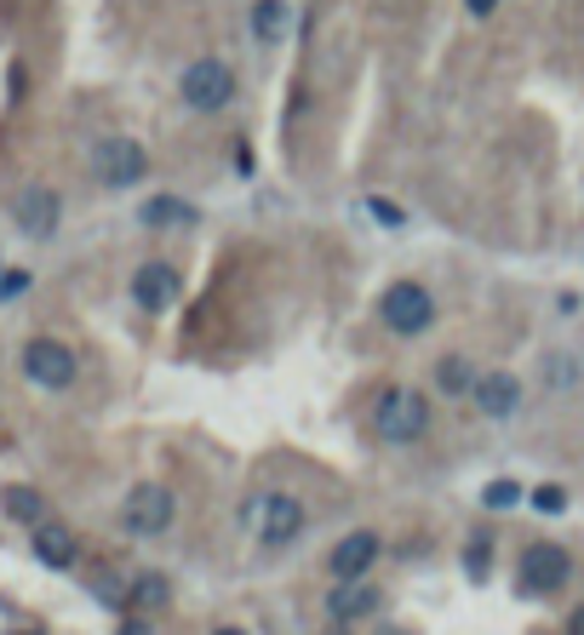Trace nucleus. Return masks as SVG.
Wrapping results in <instances>:
<instances>
[{
	"label": "nucleus",
	"mask_w": 584,
	"mask_h": 635,
	"mask_svg": "<svg viewBox=\"0 0 584 635\" xmlns=\"http://www.w3.org/2000/svg\"><path fill=\"white\" fill-rule=\"evenodd\" d=\"M213 635H247V630H236V624H224V630H213Z\"/></svg>",
	"instance_id": "26"
},
{
	"label": "nucleus",
	"mask_w": 584,
	"mask_h": 635,
	"mask_svg": "<svg viewBox=\"0 0 584 635\" xmlns=\"http://www.w3.org/2000/svg\"><path fill=\"white\" fill-rule=\"evenodd\" d=\"M247 527L259 532V544H293L298 532H304V504L293 493H264V498H252L247 504Z\"/></svg>",
	"instance_id": "2"
},
{
	"label": "nucleus",
	"mask_w": 584,
	"mask_h": 635,
	"mask_svg": "<svg viewBox=\"0 0 584 635\" xmlns=\"http://www.w3.org/2000/svg\"><path fill=\"white\" fill-rule=\"evenodd\" d=\"M465 7H470L476 18H493V7H499V0H465Z\"/></svg>",
	"instance_id": "23"
},
{
	"label": "nucleus",
	"mask_w": 584,
	"mask_h": 635,
	"mask_svg": "<svg viewBox=\"0 0 584 635\" xmlns=\"http://www.w3.org/2000/svg\"><path fill=\"white\" fill-rule=\"evenodd\" d=\"M516 498H522L516 481H488V493H481V504H488V510H516Z\"/></svg>",
	"instance_id": "20"
},
{
	"label": "nucleus",
	"mask_w": 584,
	"mask_h": 635,
	"mask_svg": "<svg viewBox=\"0 0 584 635\" xmlns=\"http://www.w3.org/2000/svg\"><path fill=\"white\" fill-rule=\"evenodd\" d=\"M230 97H236V69L224 58H195L184 69V104L195 115H213V109L230 104Z\"/></svg>",
	"instance_id": "3"
},
{
	"label": "nucleus",
	"mask_w": 584,
	"mask_h": 635,
	"mask_svg": "<svg viewBox=\"0 0 584 635\" xmlns=\"http://www.w3.org/2000/svg\"><path fill=\"white\" fill-rule=\"evenodd\" d=\"M252 30H259V41H275L287 30V7L282 0H259V7H252Z\"/></svg>",
	"instance_id": "18"
},
{
	"label": "nucleus",
	"mask_w": 584,
	"mask_h": 635,
	"mask_svg": "<svg viewBox=\"0 0 584 635\" xmlns=\"http://www.w3.org/2000/svg\"><path fill=\"white\" fill-rule=\"evenodd\" d=\"M436 384L447 395H465V390H476V367L465 361V355H442V361H436Z\"/></svg>",
	"instance_id": "16"
},
{
	"label": "nucleus",
	"mask_w": 584,
	"mask_h": 635,
	"mask_svg": "<svg viewBox=\"0 0 584 635\" xmlns=\"http://www.w3.org/2000/svg\"><path fill=\"white\" fill-rule=\"evenodd\" d=\"M121 635H156V630H149V624H138V619H133V624H121Z\"/></svg>",
	"instance_id": "24"
},
{
	"label": "nucleus",
	"mask_w": 584,
	"mask_h": 635,
	"mask_svg": "<svg viewBox=\"0 0 584 635\" xmlns=\"http://www.w3.org/2000/svg\"><path fill=\"white\" fill-rule=\"evenodd\" d=\"M568 573H573V562L562 544H527L522 550V590L527 596H556L568 584Z\"/></svg>",
	"instance_id": "8"
},
{
	"label": "nucleus",
	"mask_w": 584,
	"mask_h": 635,
	"mask_svg": "<svg viewBox=\"0 0 584 635\" xmlns=\"http://www.w3.org/2000/svg\"><path fill=\"white\" fill-rule=\"evenodd\" d=\"M126 532H138V539H156L178 521V498L161 487V481H138L133 493H126V510H121Z\"/></svg>",
	"instance_id": "5"
},
{
	"label": "nucleus",
	"mask_w": 584,
	"mask_h": 635,
	"mask_svg": "<svg viewBox=\"0 0 584 635\" xmlns=\"http://www.w3.org/2000/svg\"><path fill=\"white\" fill-rule=\"evenodd\" d=\"M378 315H385V326L390 333H401V338H419L430 321H436V298H430L419 281H396L385 298H378Z\"/></svg>",
	"instance_id": "4"
},
{
	"label": "nucleus",
	"mask_w": 584,
	"mask_h": 635,
	"mask_svg": "<svg viewBox=\"0 0 584 635\" xmlns=\"http://www.w3.org/2000/svg\"><path fill=\"white\" fill-rule=\"evenodd\" d=\"M23 372H30V384H41V390H69L75 384V349L58 344V338H30L23 344Z\"/></svg>",
	"instance_id": "7"
},
{
	"label": "nucleus",
	"mask_w": 584,
	"mask_h": 635,
	"mask_svg": "<svg viewBox=\"0 0 584 635\" xmlns=\"http://www.w3.org/2000/svg\"><path fill=\"white\" fill-rule=\"evenodd\" d=\"M58 195L53 189H23L18 200H12V218L23 223V230H30V235H53L58 230Z\"/></svg>",
	"instance_id": "11"
},
{
	"label": "nucleus",
	"mask_w": 584,
	"mask_h": 635,
	"mask_svg": "<svg viewBox=\"0 0 584 635\" xmlns=\"http://www.w3.org/2000/svg\"><path fill=\"white\" fill-rule=\"evenodd\" d=\"M178 292H184V275H178L167 258H149L138 275H133V298H138V310H172L178 303Z\"/></svg>",
	"instance_id": "9"
},
{
	"label": "nucleus",
	"mask_w": 584,
	"mask_h": 635,
	"mask_svg": "<svg viewBox=\"0 0 584 635\" xmlns=\"http://www.w3.org/2000/svg\"><path fill=\"white\" fill-rule=\"evenodd\" d=\"M92 172H98V184H110V189H133L138 177L149 172V155H144V143H133V138H104L92 149Z\"/></svg>",
	"instance_id": "6"
},
{
	"label": "nucleus",
	"mask_w": 584,
	"mask_h": 635,
	"mask_svg": "<svg viewBox=\"0 0 584 635\" xmlns=\"http://www.w3.org/2000/svg\"><path fill=\"white\" fill-rule=\"evenodd\" d=\"M373 429H378V441L408 447V441H419L424 429H430V401L419 390L390 384L385 395H378V406H373Z\"/></svg>",
	"instance_id": "1"
},
{
	"label": "nucleus",
	"mask_w": 584,
	"mask_h": 635,
	"mask_svg": "<svg viewBox=\"0 0 584 635\" xmlns=\"http://www.w3.org/2000/svg\"><path fill=\"white\" fill-rule=\"evenodd\" d=\"M144 218L149 223H190L195 212L184 207V200H178V195H156V200H149V207H144Z\"/></svg>",
	"instance_id": "19"
},
{
	"label": "nucleus",
	"mask_w": 584,
	"mask_h": 635,
	"mask_svg": "<svg viewBox=\"0 0 584 635\" xmlns=\"http://www.w3.org/2000/svg\"><path fill=\"white\" fill-rule=\"evenodd\" d=\"M0 504H7V516L23 521V527H41L46 521V498L35 487H7V493H0Z\"/></svg>",
	"instance_id": "14"
},
{
	"label": "nucleus",
	"mask_w": 584,
	"mask_h": 635,
	"mask_svg": "<svg viewBox=\"0 0 584 635\" xmlns=\"http://www.w3.org/2000/svg\"><path fill=\"white\" fill-rule=\"evenodd\" d=\"M167 601H172V584H167L161 573H144V578L133 584V607H144V613H161Z\"/></svg>",
	"instance_id": "17"
},
{
	"label": "nucleus",
	"mask_w": 584,
	"mask_h": 635,
	"mask_svg": "<svg viewBox=\"0 0 584 635\" xmlns=\"http://www.w3.org/2000/svg\"><path fill=\"white\" fill-rule=\"evenodd\" d=\"M35 555L46 567H75V532L64 521H41L35 527Z\"/></svg>",
	"instance_id": "13"
},
{
	"label": "nucleus",
	"mask_w": 584,
	"mask_h": 635,
	"mask_svg": "<svg viewBox=\"0 0 584 635\" xmlns=\"http://www.w3.org/2000/svg\"><path fill=\"white\" fill-rule=\"evenodd\" d=\"M568 635H584V607H579V613L568 619Z\"/></svg>",
	"instance_id": "25"
},
{
	"label": "nucleus",
	"mask_w": 584,
	"mask_h": 635,
	"mask_svg": "<svg viewBox=\"0 0 584 635\" xmlns=\"http://www.w3.org/2000/svg\"><path fill=\"white\" fill-rule=\"evenodd\" d=\"M378 550H385V544H378V532H367V527H362V532H344L339 550L327 555V573H333L339 584H355V578H367V573H373Z\"/></svg>",
	"instance_id": "10"
},
{
	"label": "nucleus",
	"mask_w": 584,
	"mask_h": 635,
	"mask_svg": "<svg viewBox=\"0 0 584 635\" xmlns=\"http://www.w3.org/2000/svg\"><path fill=\"white\" fill-rule=\"evenodd\" d=\"M373 607H378V590L355 578V584H344V590L333 596V619H367Z\"/></svg>",
	"instance_id": "15"
},
{
	"label": "nucleus",
	"mask_w": 584,
	"mask_h": 635,
	"mask_svg": "<svg viewBox=\"0 0 584 635\" xmlns=\"http://www.w3.org/2000/svg\"><path fill=\"white\" fill-rule=\"evenodd\" d=\"M476 406H481V413H488V418H511L516 413V406H522V384H516V378L511 372H488V378H476Z\"/></svg>",
	"instance_id": "12"
},
{
	"label": "nucleus",
	"mask_w": 584,
	"mask_h": 635,
	"mask_svg": "<svg viewBox=\"0 0 584 635\" xmlns=\"http://www.w3.org/2000/svg\"><path fill=\"white\" fill-rule=\"evenodd\" d=\"M533 504H539L545 516H556V510H568V493L562 487H539V493H533Z\"/></svg>",
	"instance_id": "21"
},
{
	"label": "nucleus",
	"mask_w": 584,
	"mask_h": 635,
	"mask_svg": "<svg viewBox=\"0 0 584 635\" xmlns=\"http://www.w3.org/2000/svg\"><path fill=\"white\" fill-rule=\"evenodd\" d=\"M23 287H30V275H23V269H12V275H0V292H7V298H18Z\"/></svg>",
	"instance_id": "22"
}]
</instances>
